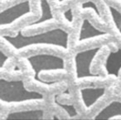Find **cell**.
<instances>
[{
	"mask_svg": "<svg viewBox=\"0 0 121 120\" xmlns=\"http://www.w3.org/2000/svg\"><path fill=\"white\" fill-rule=\"evenodd\" d=\"M93 119H114L121 118V101L120 100H113L107 105L99 110Z\"/></svg>",
	"mask_w": 121,
	"mask_h": 120,
	"instance_id": "obj_9",
	"label": "cell"
},
{
	"mask_svg": "<svg viewBox=\"0 0 121 120\" xmlns=\"http://www.w3.org/2000/svg\"><path fill=\"white\" fill-rule=\"evenodd\" d=\"M59 94L60 93L56 94L54 96V103H55V104L56 106H58L60 108H61L62 110H64L66 114L68 115V118H75L76 116H77L78 112L76 110V108H75L74 104H72V103H63L61 102H60L58 99Z\"/></svg>",
	"mask_w": 121,
	"mask_h": 120,
	"instance_id": "obj_12",
	"label": "cell"
},
{
	"mask_svg": "<svg viewBox=\"0 0 121 120\" xmlns=\"http://www.w3.org/2000/svg\"><path fill=\"white\" fill-rule=\"evenodd\" d=\"M118 1H119V2H120V3H121V0H118Z\"/></svg>",
	"mask_w": 121,
	"mask_h": 120,
	"instance_id": "obj_18",
	"label": "cell"
},
{
	"mask_svg": "<svg viewBox=\"0 0 121 120\" xmlns=\"http://www.w3.org/2000/svg\"><path fill=\"white\" fill-rule=\"evenodd\" d=\"M104 48V45L89 48L78 51L74 57L75 73L77 80L100 79L101 76L92 71V65L95 59Z\"/></svg>",
	"mask_w": 121,
	"mask_h": 120,
	"instance_id": "obj_4",
	"label": "cell"
},
{
	"mask_svg": "<svg viewBox=\"0 0 121 120\" xmlns=\"http://www.w3.org/2000/svg\"><path fill=\"white\" fill-rule=\"evenodd\" d=\"M57 1H58L59 3H63L64 1H66V0H57Z\"/></svg>",
	"mask_w": 121,
	"mask_h": 120,
	"instance_id": "obj_17",
	"label": "cell"
},
{
	"mask_svg": "<svg viewBox=\"0 0 121 120\" xmlns=\"http://www.w3.org/2000/svg\"><path fill=\"white\" fill-rule=\"evenodd\" d=\"M32 14V5L30 0L12 4L6 9H3L0 13V25L2 29L9 27L19 19Z\"/></svg>",
	"mask_w": 121,
	"mask_h": 120,
	"instance_id": "obj_5",
	"label": "cell"
},
{
	"mask_svg": "<svg viewBox=\"0 0 121 120\" xmlns=\"http://www.w3.org/2000/svg\"><path fill=\"white\" fill-rule=\"evenodd\" d=\"M69 38V33L59 27L29 35L24 34L22 29L17 31L14 35H1V39L16 51L42 47L67 50Z\"/></svg>",
	"mask_w": 121,
	"mask_h": 120,
	"instance_id": "obj_1",
	"label": "cell"
},
{
	"mask_svg": "<svg viewBox=\"0 0 121 120\" xmlns=\"http://www.w3.org/2000/svg\"><path fill=\"white\" fill-rule=\"evenodd\" d=\"M81 9L82 11L91 9V10L93 11L95 15L101 19V14H100V11H99V7H98L97 4H96L94 1H92V0H87V1L83 2L82 4H81Z\"/></svg>",
	"mask_w": 121,
	"mask_h": 120,
	"instance_id": "obj_14",
	"label": "cell"
},
{
	"mask_svg": "<svg viewBox=\"0 0 121 120\" xmlns=\"http://www.w3.org/2000/svg\"><path fill=\"white\" fill-rule=\"evenodd\" d=\"M44 100L42 93L26 88L22 79L0 78V101L2 104L38 103Z\"/></svg>",
	"mask_w": 121,
	"mask_h": 120,
	"instance_id": "obj_3",
	"label": "cell"
},
{
	"mask_svg": "<svg viewBox=\"0 0 121 120\" xmlns=\"http://www.w3.org/2000/svg\"><path fill=\"white\" fill-rule=\"evenodd\" d=\"M63 17H64L65 20L67 21L68 23L71 24L74 21V15H73V9L71 8L66 9V10L63 12Z\"/></svg>",
	"mask_w": 121,
	"mask_h": 120,
	"instance_id": "obj_15",
	"label": "cell"
},
{
	"mask_svg": "<svg viewBox=\"0 0 121 120\" xmlns=\"http://www.w3.org/2000/svg\"><path fill=\"white\" fill-rule=\"evenodd\" d=\"M106 88L104 87L88 86L80 88L79 93L81 100L86 109L92 108L99 100H100L105 94Z\"/></svg>",
	"mask_w": 121,
	"mask_h": 120,
	"instance_id": "obj_7",
	"label": "cell"
},
{
	"mask_svg": "<svg viewBox=\"0 0 121 120\" xmlns=\"http://www.w3.org/2000/svg\"><path fill=\"white\" fill-rule=\"evenodd\" d=\"M26 61L33 72V80L44 88H52L60 83V80H44L42 78V73L57 72L65 73L66 63L65 59L56 54L50 53H38L29 55Z\"/></svg>",
	"mask_w": 121,
	"mask_h": 120,
	"instance_id": "obj_2",
	"label": "cell"
},
{
	"mask_svg": "<svg viewBox=\"0 0 121 120\" xmlns=\"http://www.w3.org/2000/svg\"><path fill=\"white\" fill-rule=\"evenodd\" d=\"M108 35L109 34L107 32L99 29L91 23L89 19L85 18L82 19L80 25L77 41L81 43L103 38L104 37H107Z\"/></svg>",
	"mask_w": 121,
	"mask_h": 120,
	"instance_id": "obj_6",
	"label": "cell"
},
{
	"mask_svg": "<svg viewBox=\"0 0 121 120\" xmlns=\"http://www.w3.org/2000/svg\"><path fill=\"white\" fill-rule=\"evenodd\" d=\"M45 112L42 108L12 111L5 117V119H43Z\"/></svg>",
	"mask_w": 121,
	"mask_h": 120,
	"instance_id": "obj_10",
	"label": "cell"
},
{
	"mask_svg": "<svg viewBox=\"0 0 121 120\" xmlns=\"http://www.w3.org/2000/svg\"><path fill=\"white\" fill-rule=\"evenodd\" d=\"M108 10L114 27L121 35V12L113 5H108Z\"/></svg>",
	"mask_w": 121,
	"mask_h": 120,
	"instance_id": "obj_13",
	"label": "cell"
},
{
	"mask_svg": "<svg viewBox=\"0 0 121 120\" xmlns=\"http://www.w3.org/2000/svg\"><path fill=\"white\" fill-rule=\"evenodd\" d=\"M103 68L107 76L118 78L121 73V48L114 51H109L107 54Z\"/></svg>",
	"mask_w": 121,
	"mask_h": 120,
	"instance_id": "obj_8",
	"label": "cell"
},
{
	"mask_svg": "<svg viewBox=\"0 0 121 120\" xmlns=\"http://www.w3.org/2000/svg\"><path fill=\"white\" fill-rule=\"evenodd\" d=\"M9 59H10V58L7 54L4 53V51L1 50V53H0V67H1V68H4L5 64L9 62Z\"/></svg>",
	"mask_w": 121,
	"mask_h": 120,
	"instance_id": "obj_16",
	"label": "cell"
},
{
	"mask_svg": "<svg viewBox=\"0 0 121 120\" xmlns=\"http://www.w3.org/2000/svg\"><path fill=\"white\" fill-rule=\"evenodd\" d=\"M39 8H40L41 10L39 18L37 20L27 24L26 26L27 28L37 27V26L42 25V24H45V23L51 22V21L54 20L52 8H51V4H49L48 0H39Z\"/></svg>",
	"mask_w": 121,
	"mask_h": 120,
	"instance_id": "obj_11",
	"label": "cell"
}]
</instances>
